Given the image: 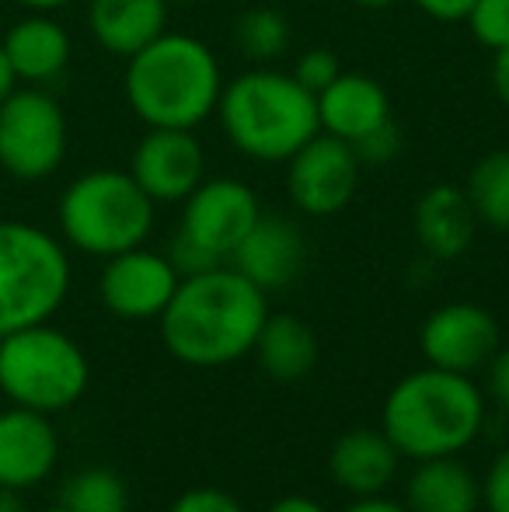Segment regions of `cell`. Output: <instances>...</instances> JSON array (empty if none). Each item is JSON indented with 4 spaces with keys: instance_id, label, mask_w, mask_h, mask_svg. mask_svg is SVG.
<instances>
[{
    "instance_id": "cell-1",
    "label": "cell",
    "mask_w": 509,
    "mask_h": 512,
    "mask_svg": "<svg viewBox=\"0 0 509 512\" xmlns=\"http://www.w3.org/2000/svg\"><path fill=\"white\" fill-rule=\"evenodd\" d=\"M265 317L269 293L227 262L196 276H182L157 321L171 359L196 370H217L252 356Z\"/></svg>"
},
{
    "instance_id": "cell-2",
    "label": "cell",
    "mask_w": 509,
    "mask_h": 512,
    "mask_svg": "<svg viewBox=\"0 0 509 512\" xmlns=\"http://www.w3.org/2000/svg\"><path fill=\"white\" fill-rule=\"evenodd\" d=\"M224 81L213 46L168 28L126 60L123 95L147 129H199L217 115Z\"/></svg>"
},
{
    "instance_id": "cell-33",
    "label": "cell",
    "mask_w": 509,
    "mask_h": 512,
    "mask_svg": "<svg viewBox=\"0 0 509 512\" xmlns=\"http://www.w3.org/2000/svg\"><path fill=\"white\" fill-rule=\"evenodd\" d=\"M492 56H496V60H492V88H496V98L509 112V46Z\"/></svg>"
},
{
    "instance_id": "cell-26",
    "label": "cell",
    "mask_w": 509,
    "mask_h": 512,
    "mask_svg": "<svg viewBox=\"0 0 509 512\" xmlns=\"http://www.w3.org/2000/svg\"><path fill=\"white\" fill-rule=\"evenodd\" d=\"M464 25L478 46L499 53L509 46V0H475Z\"/></svg>"
},
{
    "instance_id": "cell-4",
    "label": "cell",
    "mask_w": 509,
    "mask_h": 512,
    "mask_svg": "<svg viewBox=\"0 0 509 512\" xmlns=\"http://www.w3.org/2000/svg\"><path fill=\"white\" fill-rule=\"evenodd\" d=\"M213 119L227 143L258 164H286L321 133L318 98L276 67H252L224 81Z\"/></svg>"
},
{
    "instance_id": "cell-29",
    "label": "cell",
    "mask_w": 509,
    "mask_h": 512,
    "mask_svg": "<svg viewBox=\"0 0 509 512\" xmlns=\"http://www.w3.org/2000/svg\"><path fill=\"white\" fill-rule=\"evenodd\" d=\"M168 512H245V506L224 488H189L171 502Z\"/></svg>"
},
{
    "instance_id": "cell-3",
    "label": "cell",
    "mask_w": 509,
    "mask_h": 512,
    "mask_svg": "<svg viewBox=\"0 0 509 512\" xmlns=\"http://www.w3.org/2000/svg\"><path fill=\"white\" fill-rule=\"evenodd\" d=\"M381 429L405 460L461 457L485 429V391L464 373L422 366L391 387Z\"/></svg>"
},
{
    "instance_id": "cell-20",
    "label": "cell",
    "mask_w": 509,
    "mask_h": 512,
    "mask_svg": "<svg viewBox=\"0 0 509 512\" xmlns=\"http://www.w3.org/2000/svg\"><path fill=\"white\" fill-rule=\"evenodd\" d=\"M168 0H88V32L105 53L129 60L168 32Z\"/></svg>"
},
{
    "instance_id": "cell-22",
    "label": "cell",
    "mask_w": 509,
    "mask_h": 512,
    "mask_svg": "<svg viewBox=\"0 0 509 512\" xmlns=\"http://www.w3.org/2000/svg\"><path fill=\"white\" fill-rule=\"evenodd\" d=\"M252 356L276 384H297V380L311 377V370L318 366L321 345L304 317L272 314L269 310V317H265L262 331L255 338Z\"/></svg>"
},
{
    "instance_id": "cell-28",
    "label": "cell",
    "mask_w": 509,
    "mask_h": 512,
    "mask_svg": "<svg viewBox=\"0 0 509 512\" xmlns=\"http://www.w3.org/2000/svg\"><path fill=\"white\" fill-rule=\"evenodd\" d=\"M353 150L360 157V164H374V168L377 164H391L401 154V133L394 126V119L384 122L381 129H374L370 136H363L360 143H353Z\"/></svg>"
},
{
    "instance_id": "cell-7",
    "label": "cell",
    "mask_w": 509,
    "mask_h": 512,
    "mask_svg": "<svg viewBox=\"0 0 509 512\" xmlns=\"http://www.w3.org/2000/svg\"><path fill=\"white\" fill-rule=\"evenodd\" d=\"M70 293L60 237L25 220H0V335L46 324Z\"/></svg>"
},
{
    "instance_id": "cell-40",
    "label": "cell",
    "mask_w": 509,
    "mask_h": 512,
    "mask_svg": "<svg viewBox=\"0 0 509 512\" xmlns=\"http://www.w3.org/2000/svg\"><path fill=\"white\" fill-rule=\"evenodd\" d=\"M168 4H171V7H175V4H178V7H196V4H206V0H168Z\"/></svg>"
},
{
    "instance_id": "cell-24",
    "label": "cell",
    "mask_w": 509,
    "mask_h": 512,
    "mask_svg": "<svg viewBox=\"0 0 509 512\" xmlns=\"http://www.w3.org/2000/svg\"><path fill=\"white\" fill-rule=\"evenodd\" d=\"M231 39L238 46V53L245 60H252L255 67H272L279 63L293 46V25L283 11L276 7H248L245 14H238L231 28Z\"/></svg>"
},
{
    "instance_id": "cell-21",
    "label": "cell",
    "mask_w": 509,
    "mask_h": 512,
    "mask_svg": "<svg viewBox=\"0 0 509 512\" xmlns=\"http://www.w3.org/2000/svg\"><path fill=\"white\" fill-rule=\"evenodd\" d=\"M408 512H478L482 509V481L457 457L415 460L405 481Z\"/></svg>"
},
{
    "instance_id": "cell-8",
    "label": "cell",
    "mask_w": 509,
    "mask_h": 512,
    "mask_svg": "<svg viewBox=\"0 0 509 512\" xmlns=\"http://www.w3.org/2000/svg\"><path fill=\"white\" fill-rule=\"evenodd\" d=\"M262 213V199L248 182L206 175L182 203V216L164 255L171 258L178 276H196L213 265H227Z\"/></svg>"
},
{
    "instance_id": "cell-13",
    "label": "cell",
    "mask_w": 509,
    "mask_h": 512,
    "mask_svg": "<svg viewBox=\"0 0 509 512\" xmlns=\"http://www.w3.org/2000/svg\"><path fill=\"white\" fill-rule=\"evenodd\" d=\"M129 175L157 206L185 203L206 178V147L196 129H147L129 157Z\"/></svg>"
},
{
    "instance_id": "cell-18",
    "label": "cell",
    "mask_w": 509,
    "mask_h": 512,
    "mask_svg": "<svg viewBox=\"0 0 509 512\" xmlns=\"http://www.w3.org/2000/svg\"><path fill=\"white\" fill-rule=\"evenodd\" d=\"M318 122L321 133L339 136L346 143H360L363 136L391 122V98L377 77L342 70L318 95Z\"/></svg>"
},
{
    "instance_id": "cell-12",
    "label": "cell",
    "mask_w": 509,
    "mask_h": 512,
    "mask_svg": "<svg viewBox=\"0 0 509 512\" xmlns=\"http://www.w3.org/2000/svg\"><path fill=\"white\" fill-rule=\"evenodd\" d=\"M178 283L182 276L171 265V258L140 244V248L105 258V269L98 276V297L109 314L123 321H157L175 297Z\"/></svg>"
},
{
    "instance_id": "cell-16",
    "label": "cell",
    "mask_w": 509,
    "mask_h": 512,
    "mask_svg": "<svg viewBox=\"0 0 509 512\" xmlns=\"http://www.w3.org/2000/svg\"><path fill=\"white\" fill-rule=\"evenodd\" d=\"M401 453L398 446L387 439L384 429H370V425H360V429L342 432L332 443V453H328V474L332 481L349 492L353 499H363V495H384L387 488L394 485L401 471Z\"/></svg>"
},
{
    "instance_id": "cell-31",
    "label": "cell",
    "mask_w": 509,
    "mask_h": 512,
    "mask_svg": "<svg viewBox=\"0 0 509 512\" xmlns=\"http://www.w3.org/2000/svg\"><path fill=\"white\" fill-rule=\"evenodd\" d=\"M485 370H489V398L509 411V345H499V352Z\"/></svg>"
},
{
    "instance_id": "cell-34",
    "label": "cell",
    "mask_w": 509,
    "mask_h": 512,
    "mask_svg": "<svg viewBox=\"0 0 509 512\" xmlns=\"http://www.w3.org/2000/svg\"><path fill=\"white\" fill-rule=\"evenodd\" d=\"M339 512H408L405 502H394V499H384V495H363V499H353L346 509Z\"/></svg>"
},
{
    "instance_id": "cell-38",
    "label": "cell",
    "mask_w": 509,
    "mask_h": 512,
    "mask_svg": "<svg viewBox=\"0 0 509 512\" xmlns=\"http://www.w3.org/2000/svg\"><path fill=\"white\" fill-rule=\"evenodd\" d=\"M18 88V81H14L11 67H7V56H4V46H0V102H4L11 91Z\"/></svg>"
},
{
    "instance_id": "cell-9",
    "label": "cell",
    "mask_w": 509,
    "mask_h": 512,
    "mask_svg": "<svg viewBox=\"0 0 509 512\" xmlns=\"http://www.w3.org/2000/svg\"><path fill=\"white\" fill-rule=\"evenodd\" d=\"M67 112L49 91L14 88L0 102V168L18 182H46L67 161Z\"/></svg>"
},
{
    "instance_id": "cell-41",
    "label": "cell",
    "mask_w": 509,
    "mask_h": 512,
    "mask_svg": "<svg viewBox=\"0 0 509 512\" xmlns=\"http://www.w3.org/2000/svg\"><path fill=\"white\" fill-rule=\"evenodd\" d=\"M46 512H70V509H63V506H53V509H46Z\"/></svg>"
},
{
    "instance_id": "cell-14",
    "label": "cell",
    "mask_w": 509,
    "mask_h": 512,
    "mask_svg": "<svg viewBox=\"0 0 509 512\" xmlns=\"http://www.w3.org/2000/svg\"><path fill=\"white\" fill-rule=\"evenodd\" d=\"M60 460V436L49 415L32 408L0 411V485L28 488L42 485Z\"/></svg>"
},
{
    "instance_id": "cell-19",
    "label": "cell",
    "mask_w": 509,
    "mask_h": 512,
    "mask_svg": "<svg viewBox=\"0 0 509 512\" xmlns=\"http://www.w3.org/2000/svg\"><path fill=\"white\" fill-rule=\"evenodd\" d=\"M415 241L433 262H454L471 248L478 234V216L461 185H433L419 196L412 213Z\"/></svg>"
},
{
    "instance_id": "cell-23",
    "label": "cell",
    "mask_w": 509,
    "mask_h": 512,
    "mask_svg": "<svg viewBox=\"0 0 509 512\" xmlns=\"http://www.w3.org/2000/svg\"><path fill=\"white\" fill-rule=\"evenodd\" d=\"M464 192H468V203L478 216V227L509 234V147L478 157Z\"/></svg>"
},
{
    "instance_id": "cell-35",
    "label": "cell",
    "mask_w": 509,
    "mask_h": 512,
    "mask_svg": "<svg viewBox=\"0 0 509 512\" xmlns=\"http://www.w3.org/2000/svg\"><path fill=\"white\" fill-rule=\"evenodd\" d=\"M269 512H328V509L318 499H307V495H286V499L272 502Z\"/></svg>"
},
{
    "instance_id": "cell-15",
    "label": "cell",
    "mask_w": 509,
    "mask_h": 512,
    "mask_svg": "<svg viewBox=\"0 0 509 512\" xmlns=\"http://www.w3.org/2000/svg\"><path fill=\"white\" fill-rule=\"evenodd\" d=\"M304 258L307 248L297 223L276 213H262L255 227L248 230L245 241H241V248L234 251L231 265L245 279H252L258 290L272 293L297 283Z\"/></svg>"
},
{
    "instance_id": "cell-39",
    "label": "cell",
    "mask_w": 509,
    "mask_h": 512,
    "mask_svg": "<svg viewBox=\"0 0 509 512\" xmlns=\"http://www.w3.org/2000/svg\"><path fill=\"white\" fill-rule=\"evenodd\" d=\"M356 7H363V11H387V7H394L398 0H353Z\"/></svg>"
},
{
    "instance_id": "cell-37",
    "label": "cell",
    "mask_w": 509,
    "mask_h": 512,
    "mask_svg": "<svg viewBox=\"0 0 509 512\" xmlns=\"http://www.w3.org/2000/svg\"><path fill=\"white\" fill-rule=\"evenodd\" d=\"M18 7H25V11H49V14H56V11H63V7H70L74 0H14Z\"/></svg>"
},
{
    "instance_id": "cell-32",
    "label": "cell",
    "mask_w": 509,
    "mask_h": 512,
    "mask_svg": "<svg viewBox=\"0 0 509 512\" xmlns=\"http://www.w3.org/2000/svg\"><path fill=\"white\" fill-rule=\"evenodd\" d=\"M422 14H429L433 21H464L475 0H412Z\"/></svg>"
},
{
    "instance_id": "cell-36",
    "label": "cell",
    "mask_w": 509,
    "mask_h": 512,
    "mask_svg": "<svg viewBox=\"0 0 509 512\" xmlns=\"http://www.w3.org/2000/svg\"><path fill=\"white\" fill-rule=\"evenodd\" d=\"M0 512H28V506H25V499H21L18 488L0 485Z\"/></svg>"
},
{
    "instance_id": "cell-5",
    "label": "cell",
    "mask_w": 509,
    "mask_h": 512,
    "mask_svg": "<svg viewBox=\"0 0 509 512\" xmlns=\"http://www.w3.org/2000/svg\"><path fill=\"white\" fill-rule=\"evenodd\" d=\"M63 241L91 258H112L119 251L147 244L157 220V203L136 185L129 171L95 168L77 175L56 206Z\"/></svg>"
},
{
    "instance_id": "cell-6",
    "label": "cell",
    "mask_w": 509,
    "mask_h": 512,
    "mask_svg": "<svg viewBox=\"0 0 509 512\" xmlns=\"http://www.w3.org/2000/svg\"><path fill=\"white\" fill-rule=\"evenodd\" d=\"M88 380L84 349L49 321L0 335V391L11 405L56 415L84 398Z\"/></svg>"
},
{
    "instance_id": "cell-10",
    "label": "cell",
    "mask_w": 509,
    "mask_h": 512,
    "mask_svg": "<svg viewBox=\"0 0 509 512\" xmlns=\"http://www.w3.org/2000/svg\"><path fill=\"white\" fill-rule=\"evenodd\" d=\"M360 157L353 143L318 133L286 161V196L304 216H335L360 189Z\"/></svg>"
},
{
    "instance_id": "cell-27",
    "label": "cell",
    "mask_w": 509,
    "mask_h": 512,
    "mask_svg": "<svg viewBox=\"0 0 509 512\" xmlns=\"http://www.w3.org/2000/svg\"><path fill=\"white\" fill-rule=\"evenodd\" d=\"M290 74L297 77V81L304 84L314 98H318L321 91H325L328 84L342 74V63H339V56H335L332 49H307V53L297 56V63H293Z\"/></svg>"
},
{
    "instance_id": "cell-17",
    "label": "cell",
    "mask_w": 509,
    "mask_h": 512,
    "mask_svg": "<svg viewBox=\"0 0 509 512\" xmlns=\"http://www.w3.org/2000/svg\"><path fill=\"white\" fill-rule=\"evenodd\" d=\"M0 46L14 81L32 88L56 81L70 67V53H74L70 32L49 11H28L25 18H18L4 32Z\"/></svg>"
},
{
    "instance_id": "cell-25",
    "label": "cell",
    "mask_w": 509,
    "mask_h": 512,
    "mask_svg": "<svg viewBox=\"0 0 509 512\" xmlns=\"http://www.w3.org/2000/svg\"><path fill=\"white\" fill-rule=\"evenodd\" d=\"M60 506L70 512H129V488L109 467H88L63 481Z\"/></svg>"
},
{
    "instance_id": "cell-30",
    "label": "cell",
    "mask_w": 509,
    "mask_h": 512,
    "mask_svg": "<svg viewBox=\"0 0 509 512\" xmlns=\"http://www.w3.org/2000/svg\"><path fill=\"white\" fill-rule=\"evenodd\" d=\"M482 506L489 512H509V446L492 457L482 481Z\"/></svg>"
},
{
    "instance_id": "cell-11",
    "label": "cell",
    "mask_w": 509,
    "mask_h": 512,
    "mask_svg": "<svg viewBox=\"0 0 509 512\" xmlns=\"http://www.w3.org/2000/svg\"><path fill=\"white\" fill-rule=\"evenodd\" d=\"M503 345L499 321L492 310L471 300H454V304L436 307L419 328V349L426 366L450 373L475 377L478 370L492 363V356Z\"/></svg>"
}]
</instances>
